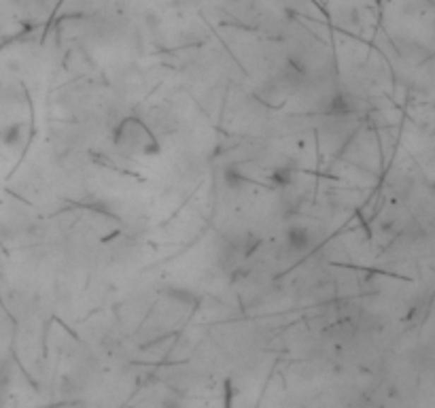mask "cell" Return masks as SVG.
Wrapping results in <instances>:
<instances>
[{"label":"cell","instance_id":"6da1fadb","mask_svg":"<svg viewBox=\"0 0 435 408\" xmlns=\"http://www.w3.org/2000/svg\"><path fill=\"white\" fill-rule=\"evenodd\" d=\"M113 145L126 156H157L162 151V143L151 126L136 115L119 120L113 130Z\"/></svg>","mask_w":435,"mask_h":408},{"label":"cell","instance_id":"7a4b0ae2","mask_svg":"<svg viewBox=\"0 0 435 408\" xmlns=\"http://www.w3.org/2000/svg\"><path fill=\"white\" fill-rule=\"evenodd\" d=\"M285 245L291 253H306L312 245V234L304 226H293L285 234Z\"/></svg>","mask_w":435,"mask_h":408}]
</instances>
